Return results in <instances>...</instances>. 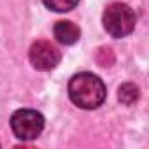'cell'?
I'll use <instances>...</instances> for the list:
<instances>
[{
	"mask_svg": "<svg viewBox=\"0 0 149 149\" xmlns=\"http://www.w3.org/2000/svg\"><path fill=\"white\" fill-rule=\"evenodd\" d=\"M28 58H30V63L33 65V68L47 72V70H53L60 63L61 53L49 40H37L32 44Z\"/></svg>",
	"mask_w": 149,
	"mask_h": 149,
	"instance_id": "obj_4",
	"label": "cell"
},
{
	"mask_svg": "<svg viewBox=\"0 0 149 149\" xmlns=\"http://www.w3.org/2000/svg\"><path fill=\"white\" fill-rule=\"evenodd\" d=\"M53 33H54V39L60 42V44H65V46H72L76 44L81 37V30L76 23H72L68 19H61V21H56L54 28H53Z\"/></svg>",
	"mask_w": 149,
	"mask_h": 149,
	"instance_id": "obj_5",
	"label": "cell"
},
{
	"mask_svg": "<svg viewBox=\"0 0 149 149\" xmlns=\"http://www.w3.org/2000/svg\"><path fill=\"white\" fill-rule=\"evenodd\" d=\"M68 97L74 105L91 111L104 104L107 97V90H105L104 81L98 76H95L91 72H81L70 79Z\"/></svg>",
	"mask_w": 149,
	"mask_h": 149,
	"instance_id": "obj_1",
	"label": "cell"
},
{
	"mask_svg": "<svg viewBox=\"0 0 149 149\" xmlns=\"http://www.w3.org/2000/svg\"><path fill=\"white\" fill-rule=\"evenodd\" d=\"M102 23H104L105 32L111 37L121 39V37H126L133 32L135 23H137V16L130 6L121 4V2H114V4L107 6V9L104 11Z\"/></svg>",
	"mask_w": 149,
	"mask_h": 149,
	"instance_id": "obj_2",
	"label": "cell"
},
{
	"mask_svg": "<svg viewBox=\"0 0 149 149\" xmlns=\"http://www.w3.org/2000/svg\"><path fill=\"white\" fill-rule=\"evenodd\" d=\"M11 128L19 140H33L44 130V116L33 109H19L11 116Z\"/></svg>",
	"mask_w": 149,
	"mask_h": 149,
	"instance_id": "obj_3",
	"label": "cell"
},
{
	"mask_svg": "<svg viewBox=\"0 0 149 149\" xmlns=\"http://www.w3.org/2000/svg\"><path fill=\"white\" fill-rule=\"evenodd\" d=\"M44 6L54 13H68L79 4V0H42Z\"/></svg>",
	"mask_w": 149,
	"mask_h": 149,
	"instance_id": "obj_7",
	"label": "cell"
},
{
	"mask_svg": "<svg viewBox=\"0 0 149 149\" xmlns=\"http://www.w3.org/2000/svg\"><path fill=\"white\" fill-rule=\"evenodd\" d=\"M139 95H140L139 88H137L135 84H132V83H125V84L119 86V90H118V98H119V102L125 104V105L135 104V102L139 100Z\"/></svg>",
	"mask_w": 149,
	"mask_h": 149,
	"instance_id": "obj_6",
	"label": "cell"
}]
</instances>
